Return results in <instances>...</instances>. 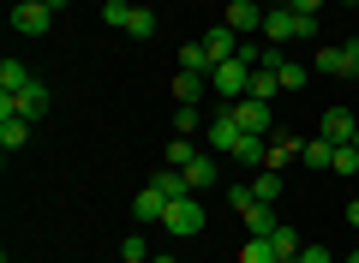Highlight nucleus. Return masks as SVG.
<instances>
[{
    "mask_svg": "<svg viewBox=\"0 0 359 263\" xmlns=\"http://www.w3.org/2000/svg\"><path fill=\"white\" fill-rule=\"evenodd\" d=\"M162 227L168 234H180V239H192V234H204V198L198 191H186V198H168V210H162Z\"/></svg>",
    "mask_w": 359,
    "mask_h": 263,
    "instance_id": "nucleus-1",
    "label": "nucleus"
},
{
    "mask_svg": "<svg viewBox=\"0 0 359 263\" xmlns=\"http://www.w3.org/2000/svg\"><path fill=\"white\" fill-rule=\"evenodd\" d=\"M210 90L222 96V108H233V102L252 90V66H245V60H222L216 72H210Z\"/></svg>",
    "mask_w": 359,
    "mask_h": 263,
    "instance_id": "nucleus-2",
    "label": "nucleus"
},
{
    "mask_svg": "<svg viewBox=\"0 0 359 263\" xmlns=\"http://www.w3.org/2000/svg\"><path fill=\"white\" fill-rule=\"evenodd\" d=\"M0 114H18V120L36 126L42 114H48V84H25L18 96H0Z\"/></svg>",
    "mask_w": 359,
    "mask_h": 263,
    "instance_id": "nucleus-3",
    "label": "nucleus"
},
{
    "mask_svg": "<svg viewBox=\"0 0 359 263\" xmlns=\"http://www.w3.org/2000/svg\"><path fill=\"white\" fill-rule=\"evenodd\" d=\"M233 120H240V132H252V138H269V132H276V114H269V102H257V96L233 102Z\"/></svg>",
    "mask_w": 359,
    "mask_h": 263,
    "instance_id": "nucleus-4",
    "label": "nucleus"
},
{
    "mask_svg": "<svg viewBox=\"0 0 359 263\" xmlns=\"http://www.w3.org/2000/svg\"><path fill=\"white\" fill-rule=\"evenodd\" d=\"M264 0H228V18H222V25L228 30H240V36H264Z\"/></svg>",
    "mask_w": 359,
    "mask_h": 263,
    "instance_id": "nucleus-5",
    "label": "nucleus"
},
{
    "mask_svg": "<svg viewBox=\"0 0 359 263\" xmlns=\"http://www.w3.org/2000/svg\"><path fill=\"white\" fill-rule=\"evenodd\" d=\"M318 72H323V78H359V42L323 48V54H318Z\"/></svg>",
    "mask_w": 359,
    "mask_h": 263,
    "instance_id": "nucleus-6",
    "label": "nucleus"
},
{
    "mask_svg": "<svg viewBox=\"0 0 359 263\" xmlns=\"http://www.w3.org/2000/svg\"><path fill=\"white\" fill-rule=\"evenodd\" d=\"M204 138H210V150H216V156H233V144L245 138V132H240V120H233V108H216V120H210V132H204Z\"/></svg>",
    "mask_w": 359,
    "mask_h": 263,
    "instance_id": "nucleus-7",
    "label": "nucleus"
},
{
    "mask_svg": "<svg viewBox=\"0 0 359 263\" xmlns=\"http://www.w3.org/2000/svg\"><path fill=\"white\" fill-rule=\"evenodd\" d=\"M318 138H330V144H359V120H353V108H330L318 120Z\"/></svg>",
    "mask_w": 359,
    "mask_h": 263,
    "instance_id": "nucleus-8",
    "label": "nucleus"
},
{
    "mask_svg": "<svg viewBox=\"0 0 359 263\" xmlns=\"http://www.w3.org/2000/svg\"><path fill=\"white\" fill-rule=\"evenodd\" d=\"M13 30H18V36H48V30H54V13H48V6L18 0V6H13Z\"/></svg>",
    "mask_w": 359,
    "mask_h": 263,
    "instance_id": "nucleus-9",
    "label": "nucleus"
},
{
    "mask_svg": "<svg viewBox=\"0 0 359 263\" xmlns=\"http://www.w3.org/2000/svg\"><path fill=\"white\" fill-rule=\"evenodd\" d=\"M264 36L276 42V48L294 42V36H299V13H294V6H269V13H264Z\"/></svg>",
    "mask_w": 359,
    "mask_h": 263,
    "instance_id": "nucleus-10",
    "label": "nucleus"
},
{
    "mask_svg": "<svg viewBox=\"0 0 359 263\" xmlns=\"http://www.w3.org/2000/svg\"><path fill=\"white\" fill-rule=\"evenodd\" d=\"M162 210H168V191H162V186H144L138 198H132V215H138V227H150V222L162 227Z\"/></svg>",
    "mask_w": 359,
    "mask_h": 263,
    "instance_id": "nucleus-11",
    "label": "nucleus"
},
{
    "mask_svg": "<svg viewBox=\"0 0 359 263\" xmlns=\"http://www.w3.org/2000/svg\"><path fill=\"white\" fill-rule=\"evenodd\" d=\"M180 174H186V186H192V191H210V186L222 180V168H216V156H204V150H198L192 162L180 168Z\"/></svg>",
    "mask_w": 359,
    "mask_h": 263,
    "instance_id": "nucleus-12",
    "label": "nucleus"
},
{
    "mask_svg": "<svg viewBox=\"0 0 359 263\" xmlns=\"http://www.w3.org/2000/svg\"><path fill=\"white\" fill-rule=\"evenodd\" d=\"M204 48H210V60H233V54H240V30H228V25H216V30H210V36H204Z\"/></svg>",
    "mask_w": 359,
    "mask_h": 263,
    "instance_id": "nucleus-13",
    "label": "nucleus"
},
{
    "mask_svg": "<svg viewBox=\"0 0 359 263\" xmlns=\"http://www.w3.org/2000/svg\"><path fill=\"white\" fill-rule=\"evenodd\" d=\"M30 144V120H18V114H0V150L13 156V150H25Z\"/></svg>",
    "mask_w": 359,
    "mask_h": 263,
    "instance_id": "nucleus-14",
    "label": "nucleus"
},
{
    "mask_svg": "<svg viewBox=\"0 0 359 263\" xmlns=\"http://www.w3.org/2000/svg\"><path fill=\"white\" fill-rule=\"evenodd\" d=\"M25 84H36V78H30V66L6 54V60H0V96H18V90H25Z\"/></svg>",
    "mask_w": 359,
    "mask_h": 263,
    "instance_id": "nucleus-15",
    "label": "nucleus"
},
{
    "mask_svg": "<svg viewBox=\"0 0 359 263\" xmlns=\"http://www.w3.org/2000/svg\"><path fill=\"white\" fill-rule=\"evenodd\" d=\"M245 96L276 102V96H282V66H257V72H252V90H245Z\"/></svg>",
    "mask_w": 359,
    "mask_h": 263,
    "instance_id": "nucleus-16",
    "label": "nucleus"
},
{
    "mask_svg": "<svg viewBox=\"0 0 359 263\" xmlns=\"http://www.w3.org/2000/svg\"><path fill=\"white\" fill-rule=\"evenodd\" d=\"M233 162H245V168H269V138H252V132H245V138L233 144Z\"/></svg>",
    "mask_w": 359,
    "mask_h": 263,
    "instance_id": "nucleus-17",
    "label": "nucleus"
},
{
    "mask_svg": "<svg viewBox=\"0 0 359 263\" xmlns=\"http://www.w3.org/2000/svg\"><path fill=\"white\" fill-rule=\"evenodd\" d=\"M252 198L257 203H276V198H282V168H257V174H252Z\"/></svg>",
    "mask_w": 359,
    "mask_h": 263,
    "instance_id": "nucleus-18",
    "label": "nucleus"
},
{
    "mask_svg": "<svg viewBox=\"0 0 359 263\" xmlns=\"http://www.w3.org/2000/svg\"><path fill=\"white\" fill-rule=\"evenodd\" d=\"M180 72H216V60H210V48H204V42H186V48H180Z\"/></svg>",
    "mask_w": 359,
    "mask_h": 263,
    "instance_id": "nucleus-19",
    "label": "nucleus"
},
{
    "mask_svg": "<svg viewBox=\"0 0 359 263\" xmlns=\"http://www.w3.org/2000/svg\"><path fill=\"white\" fill-rule=\"evenodd\" d=\"M240 263H282V257H276V245H269V234H252V239L240 245Z\"/></svg>",
    "mask_w": 359,
    "mask_h": 263,
    "instance_id": "nucleus-20",
    "label": "nucleus"
},
{
    "mask_svg": "<svg viewBox=\"0 0 359 263\" xmlns=\"http://www.w3.org/2000/svg\"><path fill=\"white\" fill-rule=\"evenodd\" d=\"M269 245H276V257H282V263H294L299 257V227H276V234H269Z\"/></svg>",
    "mask_w": 359,
    "mask_h": 263,
    "instance_id": "nucleus-21",
    "label": "nucleus"
},
{
    "mask_svg": "<svg viewBox=\"0 0 359 263\" xmlns=\"http://www.w3.org/2000/svg\"><path fill=\"white\" fill-rule=\"evenodd\" d=\"M204 84H210L204 72H174V96H180V102H192V108H198V96H204Z\"/></svg>",
    "mask_w": 359,
    "mask_h": 263,
    "instance_id": "nucleus-22",
    "label": "nucleus"
},
{
    "mask_svg": "<svg viewBox=\"0 0 359 263\" xmlns=\"http://www.w3.org/2000/svg\"><path fill=\"white\" fill-rule=\"evenodd\" d=\"M245 227H252V234H276V203H252V210H245Z\"/></svg>",
    "mask_w": 359,
    "mask_h": 263,
    "instance_id": "nucleus-23",
    "label": "nucleus"
},
{
    "mask_svg": "<svg viewBox=\"0 0 359 263\" xmlns=\"http://www.w3.org/2000/svg\"><path fill=\"white\" fill-rule=\"evenodd\" d=\"M299 156H306V168H330L335 162V144L330 138H306V150H299Z\"/></svg>",
    "mask_w": 359,
    "mask_h": 263,
    "instance_id": "nucleus-24",
    "label": "nucleus"
},
{
    "mask_svg": "<svg viewBox=\"0 0 359 263\" xmlns=\"http://www.w3.org/2000/svg\"><path fill=\"white\" fill-rule=\"evenodd\" d=\"M330 168H335L341 180H353V174H359V144H335V162H330Z\"/></svg>",
    "mask_w": 359,
    "mask_h": 263,
    "instance_id": "nucleus-25",
    "label": "nucleus"
},
{
    "mask_svg": "<svg viewBox=\"0 0 359 263\" xmlns=\"http://www.w3.org/2000/svg\"><path fill=\"white\" fill-rule=\"evenodd\" d=\"M126 36H156V13H150V6H132V18H126Z\"/></svg>",
    "mask_w": 359,
    "mask_h": 263,
    "instance_id": "nucleus-26",
    "label": "nucleus"
},
{
    "mask_svg": "<svg viewBox=\"0 0 359 263\" xmlns=\"http://www.w3.org/2000/svg\"><path fill=\"white\" fill-rule=\"evenodd\" d=\"M102 18H108V30H126V18H132V0H102Z\"/></svg>",
    "mask_w": 359,
    "mask_h": 263,
    "instance_id": "nucleus-27",
    "label": "nucleus"
},
{
    "mask_svg": "<svg viewBox=\"0 0 359 263\" xmlns=\"http://www.w3.org/2000/svg\"><path fill=\"white\" fill-rule=\"evenodd\" d=\"M192 156H198V144H192V138H174V144H168V168H186Z\"/></svg>",
    "mask_w": 359,
    "mask_h": 263,
    "instance_id": "nucleus-28",
    "label": "nucleus"
},
{
    "mask_svg": "<svg viewBox=\"0 0 359 263\" xmlns=\"http://www.w3.org/2000/svg\"><path fill=\"white\" fill-rule=\"evenodd\" d=\"M156 186H162L168 198H186V191H192V186H186V174H180V168H168V174H156Z\"/></svg>",
    "mask_w": 359,
    "mask_h": 263,
    "instance_id": "nucleus-29",
    "label": "nucleus"
},
{
    "mask_svg": "<svg viewBox=\"0 0 359 263\" xmlns=\"http://www.w3.org/2000/svg\"><path fill=\"white\" fill-rule=\"evenodd\" d=\"M174 132H180V138L198 132V108H192V102H180V108H174Z\"/></svg>",
    "mask_w": 359,
    "mask_h": 263,
    "instance_id": "nucleus-30",
    "label": "nucleus"
},
{
    "mask_svg": "<svg viewBox=\"0 0 359 263\" xmlns=\"http://www.w3.org/2000/svg\"><path fill=\"white\" fill-rule=\"evenodd\" d=\"M120 257H150V239H144V234H126V245H120Z\"/></svg>",
    "mask_w": 359,
    "mask_h": 263,
    "instance_id": "nucleus-31",
    "label": "nucleus"
},
{
    "mask_svg": "<svg viewBox=\"0 0 359 263\" xmlns=\"http://www.w3.org/2000/svg\"><path fill=\"white\" fill-rule=\"evenodd\" d=\"M282 90H306V66L287 60V66H282Z\"/></svg>",
    "mask_w": 359,
    "mask_h": 263,
    "instance_id": "nucleus-32",
    "label": "nucleus"
},
{
    "mask_svg": "<svg viewBox=\"0 0 359 263\" xmlns=\"http://www.w3.org/2000/svg\"><path fill=\"white\" fill-rule=\"evenodd\" d=\"M228 203H233V210H240V215H245V210H252V203H257V198H252V186H233V191H228Z\"/></svg>",
    "mask_w": 359,
    "mask_h": 263,
    "instance_id": "nucleus-33",
    "label": "nucleus"
},
{
    "mask_svg": "<svg viewBox=\"0 0 359 263\" xmlns=\"http://www.w3.org/2000/svg\"><path fill=\"white\" fill-rule=\"evenodd\" d=\"M294 263H335V257H330L323 245H299V257H294Z\"/></svg>",
    "mask_w": 359,
    "mask_h": 263,
    "instance_id": "nucleus-34",
    "label": "nucleus"
},
{
    "mask_svg": "<svg viewBox=\"0 0 359 263\" xmlns=\"http://www.w3.org/2000/svg\"><path fill=\"white\" fill-rule=\"evenodd\" d=\"M287 6H294V13H306V18H318V6H323V0H287Z\"/></svg>",
    "mask_w": 359,
    "mask_h": 263,
    "instance_id": "nucleus-35",
    "label": "nucleus"
},
{
    "mask_svg": "<svg viewBox=\"0 0 359 263\" xmlns=\"http://www.w3.org/2000/svg\"><path fill=\"white\" fill-rule=\"evenodd\" d=\"M30 6H48V13H54V18H60V13H66V0H30Z\"/></svg>",
    "mask_w": 359,
    "mask_h": 263,
    "instance_id": "nucleus-36",
    "label": "nucleus"
},
{
    "mask_svg": "<svg viewBox=\"0 0 359 263\" xmlns=\"http://www.w3.org/2000/svg\"><path fill=\"white\" fill-rule=\"evenodd\" d=\"M347 222H353V227H359V198H347Z\"/></svg>",
    "mask_w": 359,
    "mask_h": 263,
    "instance_id": "nucleus-37",
    "label": "nucleus"
},
{
    "mask_svg": "<svg viewBox=\"0 0 359 263\" xmlns=\"http://www.w3.org/2000/svg\"><path fill=\"white\" fill-rule=\"evenodd\" d=\"M150 263H180V257H174V251H156V257H150Z\"/></svg>",
    "mask_w": 359,
    "mask_h": 263,
    "instance_id": "nucleus-38",
    "label": "nucleus"
},
{
    "mask_svg": "<svg viewBox=\"0 0 359 263\" xmlns=\"http://www.w3.org/2000/svg\"><path fill=\"white\" fill-rule=\"evenodd\" d=\"M120 263H150V257H120Z\"/></svg>",
    "mask_w": 359,
    "mask_h": 263,
    "instance_id": "nucleus-39",
    "label": "nucleus"
},
{
    "mask_svg": "<svg viewBox=\"0 0 359 263\" xmlns=\"http://www.w3.org/2000/svg\"><path fill=\"white\" fill-rule=\"evenodd\" d=\"M347 6H353V13H359V0H347Z\"/></svg>",
    "mask_w": 359,
    "mask_h": 263,
    "instance_id": "nucleus-40",
    "label": "nucleus"
},
{
    "mask_svg": "<svg viewBox=\"0 0 359 263\" xmlns=\"http://www.w3.org/2000/svg\"><path fill=\"white\" fill-rule=\"evenodd\" d=\"M347 263H359V251H353V257H347Z\"/></svg>",
    "mask_w": 359,
    "mask_h": 263,
    "instance_id": "nucleus-41",
    "label": "nucleus"
}]
</instances>
